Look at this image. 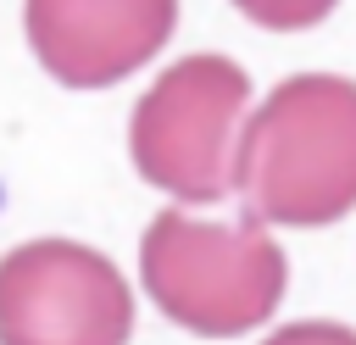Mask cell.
<instances>
[{
  "label": "cell",
  "instance_id": "cell-3",
  "mask_svg": "<svg viewBox=\"0 0 356 345\" xmlns=\"http://www.w3.org/2000/svg\"><path fill=\"white\" fill-rule=\"evenodd\" d=\"M250 106V78L228 56L172 61L134 106L128 150L145 184L178 200H222L234 189V145Z\"/></svg>",
  "mask_w": 356,
  "mask_h": 345
},
{
  "label": "cell",
  "instance_id": "cell-7",
  "mask_svg": "<svg viewBox=\"0 0 356 345\" xmlns=\"http://www.w3.org/2000/svg\"><path fill=\"white\" fill-rule=\"evenodd\" d=\"M267 345H356V328H345V323H323V317H306V323H289V328L267 334Z\"/></svg>",
  "mask_w": 356,
  "mask_h": 345
},
{
  "label": "cell",
  "instance_id": "cell-2",
  "mask_svg": "<svg viewBox=\"0 0 356 345\" xmlns=\"http://www.w3.org/2000/svg\"><path fill=\"white\" fill-rule=\"evenodd\" d=\"M139 278L161 317H172L178 328L234 339L278 312L289 262L273 245L267 223H256L250 211L222 223L172 206L139 239Z\"/></svg>",
  "mask_w": 356,
  "mask_h": 345
},
{
  "label": "cell",
  "instance_id": "cell-6",
  "mask_svg": "<svg viewBox=\"0 0 356 345\" xmlns=\"http://www.w3.org/2000/svg\"><path fill=\"white\" fill-rule=\"evenodd\" d=\"M234 6L267 33H300V28H317L339 0H234Z\"/></svg>",
  "mask_w": 356,
  "mask_h": 345
},
{
  "label": "cell",
  "instance_id": "cell-4",
  "mask_svg": "<svg viewBox=\"0 0 356 345\" xmlns=\"http://www.w3.org/2000/svg\"><path fill=\"white\" fill-rule=\"evenodd\" d=\"M134 295L111 256L33 239L0 256V345H128Z\"/></svg>",
  "mask_w": 356,
  "mask_h": 345
},
{
  "label": "cell",
  "instance_id": "cell-1",
  "mask_svg": "<svg viewBox=\"0 0 356 345\" xmlns=\"http://www.w3.org/2000/svg\"><path fill=\"white\" fill-rule=\"evenodd\" d=\"M234 189L256 223L323 228L356 211V78H284L234 145Z\"/></svg>",
  "mask_w": 356,
  "mask_h": 345
},
{
  "label": "cell",
  "instance_id": "cell-5",
  "mask_svg": "<svg viewBox=\"0 0 356 345\" xmlns=\"http://www.w3.org/2000/svg\"><path fill=\"white\" fill-rule=\"evenodd\" d=\"M22 28L56 83L106 89L172 39L178 0H28Z\"/></svg>",
  "mask_w": 356,
  "mask_h": 345
}]
</instances>
